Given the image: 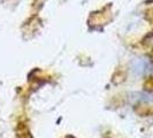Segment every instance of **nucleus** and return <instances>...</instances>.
Segmentation results:
<instances>
[{
    "label": "nucleus",
    "mask_w": 153,
    "mask_h": 138,
    "mask_svg": "<svg viewBox=\"0 0 153 138\" xmlns=\"http://www.w3.org/2000/svg\"><path fill=\"white\" fill-rule=\"evenodd\" d=\"M136 70H137L139 74L146 73V71L151 70V63L147 61V60H138L137 66H136Z\"/></svg>",
    "instance_id": "f257e3e1"
},
{
    "label": "nucleus",
    "mask_w": 153,
    "mask_h": 138,
    "mask_svg": "<svg viewBox=\"0 0 153 138\" xmlns=\"http://www.w3.org/2000/svg\"><path fill=\"white\" fill-rule=\"evenodd\" d=\"M17 138H32L30 135V132L28 131L27 128H20L19 130H17Z\"/></svg>",
    "instance_id": "f03ea898"
}]
</instances>
